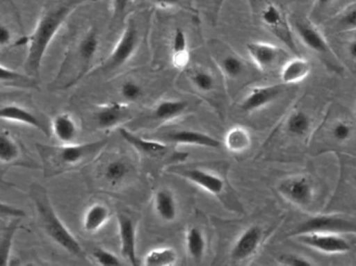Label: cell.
I'll list each match as a JSON object with an SVG mask.
<instances>
[{
    "label": "cell",
    "mask_w": 356,
    "mask_h": 266,
    "mask_svg": "<svg viewBox=\"0 0 356 266\" xmlns=\"http://www.w3.org/2000/svg\"><path fill=\"white\" fill-rule=\"evenodd\" d=\"M50 131L63 144L76 142L79 135V125L72 115L68 113H60L52 118Z\"/></svg>",
    "instance_id": "cell-20"
},
{
    "label": "cell",
    "mask_w": 356,
    "mask_h": 266,
    "mask_svg": "<svg viewBox=\"0 0 356 266\" xmlns=\"http://www.w3.org/2000/svg\"><path fill=\"white\" fill-rule=\"evenodd\" d=\"M92 258L99 265L117 266L122 265L118 256L106 249L97 248L92 252Z\"/></svg>",
    "instance_id": "cell-37"
},
{
    "label": "cell",
    "mask_w": 356,
    "mask_h": 266,
    "mask_svg": "<svg viewBox=\"0 0 356 266\" xmlns=\"http://www.w3.org/2000/svg\"><path fill=\"white\" fill-rule=\"evenodd\" d=\"M261 22L273 33L293 53L299 54L292 31L282 10L276 4L268 3L261 13Z\"/></svg>",
    "instance_id": "cell-11"
},
{
    "label": "cell",
    "mask_w": 356,
    "mask_h": 266,
    "mask_svg": "<svg viewBox=\"0 0 356 266\" xmlns=\"http://www.w3.org/2000/svg\"><path fill=\"white\" fill-rule=\"evenodd\" d=\"M332 1H334V0H317V3L319 4L320 6H326L332 3Z\"/></svg>",
    "instance_id": "cell-46"
},
{
    "label": "cell",
    "mask_w": 356,
    "mask_h": 266,
    "mask_svg": "<svg viewBox=\"0 0 356 266\" xmlns=\"http://www.w3.org/2000/svg\"><path fill=\"white\" fill-rule=\"evenodd\" d=\"M114 22H124L129 8H131L134 0H110Z\"/></svg>",
    "instance_id": "cell-39"
},
{
    "label": "cell",
    "mask_w": 356,
    "mask_h": 266,
    "mask_svg": "<svg viewBox=\"0 0 356 266\" xmlns=\"http://www.w3.org/2000/svg\"><path fill=\"white\" fill-rule=\"evenodd\" d=\"M131 118V108L127 102H110L98 106L95 120L98 127L104 131L114 129Z\"/></svg>",
    "instance_id": "cell-17"
},
{
    "label": "cell",
    "mask_w": 356,
    "mask_h": 266,
    "mask_svg": "<svg viewBox=\"0 0 356 266\" xmlns=\"http://www.w3.org/2000/svg\"><path fill=\"white\" fill-rule=\"evenodd\" d=\"M13 31L8 25L0 23V48H6L13 43Z\"/></svg>",
    "instance_id": "cell-42"
},
{
    "label": "cell",
    "mask_w": 356,
    "mask_h": 266,
    "mask_svg": "<svg viewBox=\"0 0 356 266\" xmlns=\"http://www.w3.org/2000/svg\"><path fill=\"white\" fill-rule=\"evenodd\" d=\"M19 219H12L0 238V266L8 265L14 238L19 228Z\"/></svg>",
    "instance_id": "cell-35"
},
{
    "label": "cell",
    "mask_w": 356,
    "mask_h": 266,
    "mask_svg": "<svg viewBox=\"0 0 356 266\" xmlns=\"http://www.w3.org/2000/svg\"><path fill=\"white\" fill-rule=\"evenodd\" d=\"M224 144L229 152L234 154H241L250 149L252 144V138L248 129L242 126L230 128L224 138Z\"/></svg>",
    "instance_id": "cell-29"
},
{
    "label": "cell",
    "mask_w": 356,
    "mask_h": 266,
    "mask_svg": "<svg viewBox=\"0 0 356 266\" xmlns=\"http://www.w3.org/2000/svg\"><path fill=\"white\" fill-rule=\"evenodd\" d=\"M294 238H296L300 244L324 254H345L351 250V244L341 234L311 232V233L300 234L295 236Z\"/></svg>",
    "instance_id": "cell-10"
},
{
    "label": "cell",
    "mask_w": 356,
    "mask_h": 266,
    "mask_svg": "<svg viewBox=\"0 0 356 266\" xmlns=\"http://www.w3.org/2000/svg\"><path fill=\"white\" fill-rule=\"evenodd\" d=\"M184 248L194 263H199L203 260L207 252V238L200 228L191 226L186 230Z\"/></svg>",
    "instance_id": "cell-26"
},
{
    "label": "cell",
    "mask_w": 356,
    "mask_h": 266,
    "mask_svg": "<svg viewBox=\"0 0 356 266\" xmlns=\"http://www.w3.org/2000/svg\"><path fill=\"white\" fill-rule=\"evenodd\" d=\"M26 213L18 207L0 202V219H22Z\"/></svg>",
    "instance_id": "cell-41"
},
{
    "label": "cell",
    "mask_w": 356,
    "mask_h": 266,
    "mask_svg": "<svg viewBox=\"0 0 356 266\" xmlns=\"http://www.w3.org/2000/svg\"><path fill=\"white\" fill-rule=\"evenodd\" d=\"M188 103L181 99L161 100L152 110V118L159 122H170L188 110Z\"/></svg>",
    "instance_id": "cell-25"
},
{
    "label": "cell",
    "mask_w": 356,
    "mask_h": 266,
    "mask_svg": "<svg viewBox=\"0 0 356 266\" xmlns=\"http://www.w3.org/2000/svg\"><path fill=\"white\" fill-rule=\"evenodd\" d=\"M21 149L10 131H0V163H13L18 160Z\"/></svg>",
    "instance_id": "cell-33"
},
{
    "label": "cell",
    "mask_w": 356,
    "mask_h": 266,
    "mask_svg": "<svg viewBox=\"0 0 356 266\" xmlns=\"http://www.w3.org/2000/svg\"><path fill=\"white\" fill-rule=\"evenodd\" d=\"M29 194L41 227L52 242L72 256L83 260L87 259L83 247L56 213L46 188L40 184L33 183L29 188Z\"/></svg>",
    "instance_id": "cell-4"
},
{
    "label": "cell",
    "mask_w": 356,
    "mask_h": 266,
    "mask_svg": "<svg viewBox=\"0 0 356 266\" xmlns=\"http://www.w3.org/2000/svg\"><path fill=\"white\" fill-rule=\"evenodd\" d=\"M121 138L141 154L149 157L163 156L168 151V144L160 140H152L138 135L125 127L119 128Z\"/></svg>",
    "instance_id": "cell-18"
},
{
    "label": "cell",
    "mask_w": 356,
    "mask_h": 266,
    "mask_svg": "<svg viewBox=\"0 0 356 266\" xmlns=\"http://www.w3.org/2000/svg\"><path fill=\"white\" fill-rule=\"evenodd\" d=\"M280 265L286 266H312L315 265L314 261L309 260V258L300 255L286 254L280 257Z\"/></svg>",
    "instance_id": "cell-40"
},
{
    "label": "cell",
    "mask_w": 356,
    "mask_h": 266,
    "mask_svg": "<svg viewBox=\"0 0 356 266\" xmlns=\"http://www.w3.org/2000/svg\"><path fill=\"white\" fill-rule=\"evenodd\" d=\"M0 85L19 89H38V81L35 77L31 76L26 73L24 74L18 72L2 65H0Z\"/></svg>",
    "instance_id": "cell-27"
},
{
    "label": "cell",
    "mask_w": 356,
    "mask_h": 266,
    "mask_svg": "<svg viewBox=\"0 0 356 266\" xmlns=\"http://www.w3.org/2000/svg\"><path fill=\"white\" fill-rule=\"evenodd\" d=\"M284 89H286V85L284 83L259 85L253 88L241 101V110L247 114H251V113L263 110L276 101L284 93Z\"/></svg>",
    "instance_id": "cell-12"
},
{
    "label": "cell",
    "mask_w": 356,
    "mask_h": 266,
    "mask_svg": "<svg viewBox=\"0 0 356 266\" xmlns=\"http://www.w3.org/2000/svg\"><path fill=\"white\" fill-rule=\"evenodd\" d=\"M169 172L198 186L211 196L221 197L226 190L225 180L209 169L199 167H184L181 165H175Z\"/></svg>",
    "instance_id": "cell-8"
},
{
    "label": "cell",
    "mask_w": 356,
    "mask_h": 266,
    "mask_svg": "<svg viewBox=\"0 0 356 266\" xmlns=\"http://www.w3.org/2000/svg\"><path fill=\"white\" fill-rule=\"evenodd\" d=\"M165 142H175L177 144L184 146H196L201 148L218 149L221 146L219 140L202 133V131H192V129H181V131H172L163 136Z\"/></svg>",
    "instance_id": "cell-19"
},
{
    "label": "cell",
    "mask_w": 356,
    "mask_h": 266,
    "mask_svg": "<svg viewBox=\"0 0 356 266\" xmlns=\"http://www.w3.org/2000/svg\"><path fill=\"white\" fill-rule=\"evenodd\" d=\"M90 0H47L42 8L37 24L31 35L25 38L27 54L24 69L26 74L37 78L44 56L67 19Z\"/></svg>",
    "instance_id": "cell-1"
},
{
    "label": "cell",
    "mask_w": 356,
    "mask_h": 266,
    "mask_svg": "<svg viewBox=\"0 0 356 266\" xmlns=\"http://www.w3.org/2000/svg\"><path fill=\"white\" fill-rule=\"evenodd\" d=\"M247 52L255 66L261 71H268L274 68L286 54L284 49L278 46L261 41L247 44Z\"/></svg>",
    "instance_id": "cell-16"
},
{
    "label": "cell",
    "mask_w": 356,
    "mask_h": 266,
    "mask_svg": "<svg viewBox=\"0 0 356 266\" xmlns=\"http://www.w3.org/2000/svg\"><path fill=\"white\" fill-rule=\"evenodd\" d=\"M178 260V254L175 249L171 247H160L152 249L144 257L143 265L146 266L175 265Z\"/></svg>",
    "instance_id": "cell-32"
},
{
    "label": "cell",
    "mask_w": 356,
    "mask_h": 266,
    "mask_svg": "<svg viewBox=\"0 0 356 266\" xmlns=\"http://www.w3.org/2000/svg\"><path fill=\"white\" fill-rule=\"evenodd\" d=\"M294 26L299 39L305 44V47L309 48L318 56L325 58L326 60H332L334 58V52L330 44L317 27L314 26L307 20L295 21Z\"/></svg>",
    "instance_id": "cell-15"
},
{
    "label": "cell",
    "mask_w": 356,
    "mask_h": 266,
    "mask_svg": "<svg viewBox=\"0 0 356 266\" xmlns=\"http://www.w3.org/2000/svg\"><path fill=\"white\" fill-rule=\"evenodd\" d=\"M0 120L33 127L46 136H49L51 133L50 124L46 123L43 118L19 104L8 103L0 106Z\"/></svg>",
    "instance_id": "cell-13"
},
{
    "label": "cell",
    "mask_w": 356,
    "mask_h": 266,
    "mask_svg": "<svg viewBox=\"0 0 356 266\" xmlns=\"http://www.w3.org/2000/svg\"><path fill=\"white\" fill-rule=\"evenodd\" d=\"M108 144V138L81 144H60V146L37 144L38 153L43 163L44 177H54L88 163Z\"/></svg>",
    "instance_id": "cell-2"
},
{
    "label": "cell",
    "mask_w": 356,
    "mask_h": 266,
    "mask_svg": "<svg viewBox=\"0 0 356 266\" xmlns=\"http://www.w3.org/2000/svg\"><path fill=\"white\" fill-rule=\"evenodd\" d=\"M111 215L112 213L110 207L104 203L97 202L90 205L83 215L81 225H83V231L91 234L96 233L110 221Z\"/></svg>",
    "instance_id": "cell-22"
},
{
    "label": "cell",
    "mask_w": 356,
    "mask_h": 266,
    "mask_svg": "<svg viewBox=\"0 0 356 266\" xmlns=\"http://www.w3.org/2000/svg\"><path fill=\"white\" fill-rule=\"evenodd\" d=\"M347 52H348V56L356 62V39L353 40V41H350V43H348V45H347Z\"/></svg>",
    "instance_id": "cell-45"
},
{
    "label": "cell",
    "mask_w": 356,
    "mask_h": 266,
    "mask_svg": "<svg viewBox=\"0 0 356 266\" xmlns=\"http://www.w3.org/2000/svg\"><path fill=\"white\" fill-rule=\"evenodd\" d=\"M119 92H120L121 97L127 103L137 102L143 96V89L141 85L134 81H124L121 85Z\"/></svg>",
    "instance_id": "cell-36"
},
{
    "label": "cell",
    "mask_w": 356,
    "mask_h": 266,
    "mask_svg": "<svg viewBox=\"0 0 356 266\" xmlns=\"http://www.w3.org/2000/svg\"><path fill=\"white\" fill-rule=\"evenodd\" d=\"M131 174V165L123 158L108 161L104 169V178L111 186H118L125 181Z\"/></svg>",
    "instance_id": "cell-30"
},
{
    "label": "cell",
    "mask_w": 356,
    "mask_h": 266,
    "mask_svg": "<svg viewBox=\"0 0 356 266\" xmlns=\"http://www.w3.org/2000/svg\"><path fill=\"white\" fill-rule=\"evenodd\" d=\"M313 126V120L311 116L303 110H294L291 113L286 121V133L294 138H305L311 131Z\"/></svg>",
    "instance_id": "cell-31"
},
{
    "label": "cell",
    "mask_w": 356,
    "mask_h": 266,
    "mask_svg": "<svg viewBox=\"0 0 356 266\" xmlns=\"http://www.w3.org/2000/svg\"><path fill=\"white\" fill-rule=\"evenodd\" d=\"M154 209L156 215L166 223H173L177 219V197L169 188H160L154 192Z\"/></svg>",
    "instance_id": "cell-21"
},
{
    "label": "cell",
    "mask_w": 356,
    "mask_h": 266,
    "mask_svg": "<svg viewBox=\"0 0 356 266\" xmlns=\"http://www.w3.org/2000/svg\"><path fill=\"white\" fill-rule=\"evenodd\" d=\"M355 182H356V176H355Z\"/></svg>",
    "instance_id": "cell-47"
},
{
    "label": "cell",
    "mask_w": 356,
    "mask_h": 266,
    "mask_svg": "<svg viewBox=\"0 0 356 266\" xmlns=\"http://www.w3.org/2000/svg\"><path fill=\"white\" fill-rule=\"evenodd\" d=\"M149 1L156 8H164V10L184 8L181 0H149Z\"/></svg>",
    "instance_id": "cell-44"
},
{
    "label": "cell",
    "mask_w": 356,
    "mask_h": 266,
    "mask_svg": "<svg viewBox=\"0 0 356 266\" xmlns=\"http://www.w3.org/2000/svg\"><path fill=\"white\" fill-rule=\"evenodd\" d=\"M265 240V232L259 226H249L240 235L230 249L229 258L232 263H242L253 258L259 252Z\"/></svg>",
    "instance_id": "cell-9"
},
{
    "label": "cell",
    "mask_w": 356,
    "mask_h": 266,
    "mask_svg": "<svg viewBox=\"0 0 356 266\" xmlns=\"http://www.w3.org/2000/svg\"><path fill=\"white\" fill-rule=\"evenodd\" d=\"M191 54L188 35L184 29L177 27L171 38V63L178 70H184L188 66Z\"/></svg>",
    "instance_id": "cell-23"
},
{
    "label": "cell",
    "mask_w": 356,
    "mask_h": 266,
    "mask_svg": "<svg viewBox=\"0 0 356 266\" xmlns=\"http://www.w3.org/2000/svg\"><path fill=\"white\" fill-rule=\"evenodd\" d=\"M311 232L356 234V219L342 215H320L309 217L290 232V238Z\"/></svg>",
    "instance_id": "cell-6"
},
{
    "label": "cell",
    "mask_w": 356,
    "mask_h": 266,
    "mask_svg": "<svg viewBox=\"0 0 356 266\" xmlns=\"http://www.w3.org/2000/svg\"><path fill=\"white\" fill-rule=\"evenodd\" d=\"M341 24L346 29L356 28V6L349 10L348 12L343 16L342 20H341Z\"/></svg>",
    "instance_id": "cell-43"
},
{
    "label": "cell",
    "mask_w": 356,
    "mask_h": 266,
    "mask_svg": "<svg viewBox=\"0 0 356 266\" xmlns=\"http://www.w3.org/2000/svg\"><path fill=\"white\" fill-rule=\"evenodd\" d=\"M188 81L191 85L200 93H209L215 89L216 81L209 71L202 68H195L188 71Z\"/></svg>",
    "instance_id": "cell-34"
},
{
    "label": "cell",
    "mask_w": 356,
    "mask_h": 266,
    "mask_svg": "<svg viewBox=\"0 0 356 266\" xmlns=\"http://www.w3.org/2000/svg\"><path fill=\"white\" fill-rule=\"evenodd\" d=\"M280 196L299 208H309L315 200V185L307 175H295L282 180L278 185Z\"/></svg>",
    "instance_id": "cell-7"
},
{
    "label": "cell",
    "mask_w": 356,
    "mask_h": 266,
    "mask_svg": "<svg viewBox=\"0 0 356 266\" xmlns=\"http://www.w3.org/2000/svg\"><path fill=\"white\" fill-rule=\"evenodd\" d=\"M98 49L99 35L97 29L91 27L67 50L51 89L67 90L76 85L89 73Z\"/></svg>",
    "instance_id": "cell-3"
},
{
    "label": "cell",
    "mask_w": 356,
    "mask_h": 266,
    "mask_svg": "<svg viewBox=\"0 0 356 266\" xmlns=\"http://www.w3.org/2000/svg\"><path fill=\"white\" fill-rule=\"evenodd\" d=\"M140 44V33L135 19L127 20L118 41L112 52L99 68V71L111 73L123 68L137 52Z\"/></svg>",
    "instance_id": "cell-5"
},
{
    "label": "cell",
    "mask_w": 356,
    "mask_h": 266,
    "mask_svg": "<svg viewBox=\"0 0 356 266\" xmlns=\"http://www.w3.org/2000/svg\"><path fill=\"white\" fill-rule=\"evenodd\" d=\"M121 256L129 265H138L137 225L129 215L120 213L117 217Z\"/></svg>",
    "instance_id": "cell-14"
},
{
    "label": "cell",
    "mask_w": 356,
    "mask_h": 266,
    "mask_svg": "<svg viewBox=\"0 0 356 266\" xmlns=\"http://www.w3.org/2000/svg\"><path fill=\"white\" fill-rule=\"evenodd\" d=\"M217 60L222 74L230 81L238 79L246 71V63L236 52H224Z\"/></svg>",
    "instance_id": "cell-28"
},
{
    "label": "cell",
    "mask_w": 356,
    "mask_h": 266,
    "mask_svg": "<svg viewBox=\"0 0 356 266\" xmlns=\"http://www.w3.org/2000/svg\"><path fill=\"white\" fill-rule=\"evenodd\" d=\"M312 65L305 58H294L288 60L280 70V79L284 85L300 83L311 74Z\"/></svg>",
    "instance_id": "cell-24"
},
{
    "label": "cell",
    "mask_w": 356,
    "mask_h": 266,
    "mask_svg": "<svg viewBox=\"0 0 356 266\" xmlns=\"http://www.w3.org/2000/svg\"><path fill=\"white\" fill-rule=\"evenodd\" d=\"M353 134V126L347 121H339L332 128V136L336 142H346Z\"/></svg>",
    "instance_id": "cell-38"
}]
</instances>
